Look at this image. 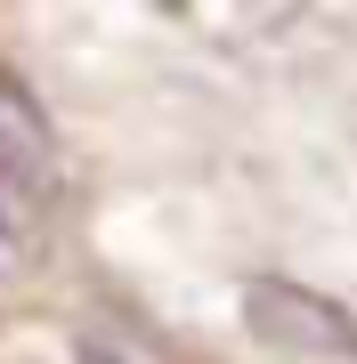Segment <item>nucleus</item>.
I'll return each instance as SVG.
<instances>
[{
	"mask_svg": "<svg viewBox=\"0 0 357 364\" xmlns=\"http://www.w3.org/2000/svg\"><path fill=\"white\" fill-rule=\"evenodd\" d=\"M49 186H57V130H49V114L33 105L25 81L0 73V195L41 203Z\"/></svg>",
	"mask_w": 357,
	"mask_h": 364,
	"instance_id": "obj_1",
	"label": "nucleus"
}]
</instances>
